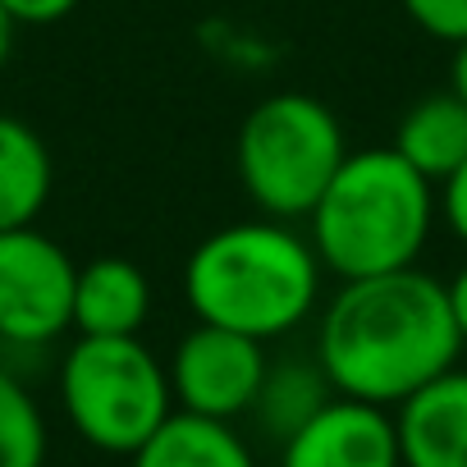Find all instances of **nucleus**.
Instances as JSON below:
<instances>
[{"instance_id": "obj_1", "label": "nucleus", "mask_w": 467, "mask_h": 467, "mask_svg": "<svg viewBox=\"0 0 467 467\" xmlns=\"http://www.w3.org/2000/svg\"><path fill=\"white\" fill-rule=\"evenodd\" d=\"M462 335L435 275L403 266L339 280L317 326V362L335 394L399 408L421 385L458 367Z\"/></svg>"}, {"instance_id": "obj_2", "label": "nucleus", "mask_w": 467, "mask_h": 467, "mask_svg": "<svg viewBox=\"0 0 467 467\" xmlns=\"http://www.w3.org/2000/svg\"><path fill=\"white\" fill-rule=\"evenodd\" d=\"M321 280L326 266L312 239L271 215L206 234L183 262V298L192 317L262 344L298 330L317 312Z\"/></svg>"}, {"instance_id": "obj_3", "label": "nucleus", "mask_w": 467, "mask_h": 467, "mask_svg": "<svg viewBox=\"0 0 467 467\" xmlns=\"http://www.w3.org/2000/svg\"><path fill=\"white\" fill-rule=\"evenodd\" d=\"M435 215V183L417 174L394 147H367L344 156L307 211V239L330 275L367 280L417 266Z\"/></svg>"}, {"instance_id": "obj_4", "label": "nucleus", "mask_w": 467, "mask_h": 467, "mask_svg": "<svg viewBox=\"0 0 467 467\" xmlns=\"http://www.w3.org/2000/svg\"><path fill=\"white\" fill-rule=\"evenodd\" d=\"M344 124L321 97L275 92L262 97L234 142V170L248 202L271 220H307L335 170L344 165Z\"/></svg>"}, {"instance_id": "obj_5", "label": "nucleus", "mask_w": 467, "mask_h": 467, "mask_svg": "<svg viewBox=\"0 0 467 467\" xmlns=\"http://www.w3.org/2000/svg\"><path fill=\"white\" fill-rule=\"evenodd\" d=\"M60 408L101 453H133L174 412L170 371L138 335H78L60 358Z\"/></svg>"}, {"instance_id": "obj_6", "label": "nucleus", "mask_w": 467, "mask_h": 467, "mask_svg": "<svg viewBox=\"0 0 467 467\" xmlns=\"http://www.w3.org/2000/svg\"><path fill=\"white\" fill-rule=\"evenodd\" d=\"M74 257L37 224L0 229V339L47 348L74 330Z\"/></svg>"}, {"instance_id": "obj_7", "label": "nucleus", "mask_w": 467, "mask_h": 467, "mask_svg": "<svg viewBox=\"0 0 467 467\" xmlns=\"http://www.w3.org/2000/svg\"><path fill=\"white\" fill-rule=\"evenodd\" d=\"M266 344L224 326L197 321L170 353V394L183 412L234 421L244 417L266 376Z\"/></svg>"}, {"instance_id": "obj_8", "label": "nucleus", "mask_w": 467, "mask_h": 467, "mask_svg": "<svg viewBox=\"0 0 467 467\" xmlns=\"http://www.w3.org/2000/svg\"><path fill=\"white\" fill-rule=\"evenodd\" d=\"M280 467H403L389 408L335 394L280 444Z\"/></svg>"}, {"instance_id": "obj_9", "label": "nucleus", "mask_w": 467, "mask_h": 467, "mask_svg": "<svg viewBox=\"0 0 467 467\" xmlns=\"http://www.w3.org/2000/svg\"><path fill=\"white\" fill-rule=\"evenodd\" d=\"M403 467H467V371L449 367L399 403Z\"/></svg>"}, {"instance_id": "obj_10", "label": "nucleus", "mask_w": 467, "mask_h": 467, "mask_svg": "<svg viewBox=\"0 0 467 467\" xmlns=\"http://www.w3.org/2000/svg\"><path fill=\"white\" fill-rule=\"evenodd\" d=\"M151 317V280L129 257H97L74 280L78 335H138Z\"/></svg>"}, {"instance_id": "obj_11", "label": "nucleus", "mask_w": 467, "mask_h": 467, "mask_svg": "<svg viewBox=\"0 0 467 467\" xmlns=\"http://www.w3.org/2000/svg\"><path fill=\"white\" fill-rule=\"evenodd\" d=\"M133 467H257L248 440L220 417L170 412L142 449L129 453Z\"/></svg>"}, {"instance_id": "obj_12", "label": "nucleus", "mask_w": 467, "mask_h": 467, "mask_svg": "<svg viewBox=\"0 0 467 467\" xmlns=\"http://www.w3.org/2000/svg\"><path fill=\"white\" fill-rule=\"evenodd\" d=\"M389 147L431 183L449 179L467 161V101L458 92H431L412 101Z\"/></svg>"}, {"instance_id": "obj_13", "label": "nucleus", "mask_w": 467, "mask_h": 467, "mask_svg": "<svg viewBox=\"0 0 467 467\" xmlns=\"http://www.w3.org/2000/svg\"><path fill=\"white\" fill-rule=\"evenodd\" d=\"M56 188V161L42 133L15 115H0V229L37 224Z\"/></svg>"}, {"instance_id": "obj_14", "label": "nucleus", "mask_w": 467, "mask_h": 467, "mask_svg": "<svg viewBox=\"0 0 467 467\" xmlns=\"http://www.w3.org/2000/svg\"><path fill=\"white\" fill-rule=\"evenodd\" d=\"M335 399V385L330 376L321 371L317 353L312 358H275L266 362V376H262V389L253 399V417L262 421V431L285 444L298 426H307L326 403Z\"/></svg>"}, {"instance_id": "obj_15", "label": "nucleus", "mask_w": 467, "mask_h": 467, "mask_svg": "<svg viewBox=\"0 0 467 467\" xmlns=\"http://www.w3.org/2000/svg\"><path fill=\"white\" fill-rule=\"evenodd\" d=\"M47 462V417L28 385L0 367V467H42Z\"/></svg>"}, {"instance_id": "obj_16", "label": "nucleus", "mask_w": 467, "mask_h": 467, "mask_svg": "<svg viewBox=\"0 0 467 467\" xmlns=\"http://www.w3.org/2000/svg\"><path fill=\"white\" fill-rule=\"evenodd\" d=\"M408 19L435 37V42H462L467 37V0H403Z\"/></svg>"}, {"instance_id": "obj_17", "label": "nucleus", "mask_w": 467, "mask_h": 467, "mask_svg": "<svg viewBox=\"0 0 467 467\" xmlns=\"http://www.w3.org/2000/svg\"><path fill=\"white\" fill-rule=\"evenodd\" d=\"M435 202H440V220L449 224V234L467 248V161H462L449 179H440Z\"/></svg>"}, {"instance_id": "obj_18", "label": "nucleus", "mask_w": 467, "mask_h": 467, "mask_svg": "<svg viewBox=\"0 0 467 467\" xmlns=\"http://www.w3.org/2000/svg\"><path fill=\"white\" fill-rule=\"evenodd\" d=\"M74 5L78 0H0V10H5L15 24H33V28L60 24L65 15H74Z\"/></svg>"}, {"instance_id": "obj_19", "label": "nucleus", "mask_w": 467, "mask_h": 467, "mask_svg": "<svg viewBox=\"0 0 467 467\" xmlns=\"http://www.w3.org/2000/svg\"><path fill=\"white\" fill-rule=\"evenodd\" d=\"M444 294H449V312H453V326H458L462 348H467V266H458V275L444 285Z\"/></svg>"}, {"instance_id": "obj_20", "label": "nucleus", "mask_w": 467, "mask_h": 467, "mask_svg": "<svg viewBox=\"0 0 467 467\" xmlns=\"http://www.w3.org/2000/svg\"><path fill=\"white\" fill-rule=\"evenodd\" d=\"M449 92H458L467 101V37L453 42V65H449Z\"/></svg>"}, {"instance_id": "obj_21", "label": "nucleus", "mask_w": 467, "mask_h": 467, "mask_svg": "<svg viewBox=\"0 0 467 467\" xmlns=\"http://www.w3.org/2000/svg\"><path fill=\"white\" fill-rule=\"evenodd\" d=\"M15 28H19V24H15L5 10H0V69L10 65V51H15Z\"/></svg>"}]
</instances>
